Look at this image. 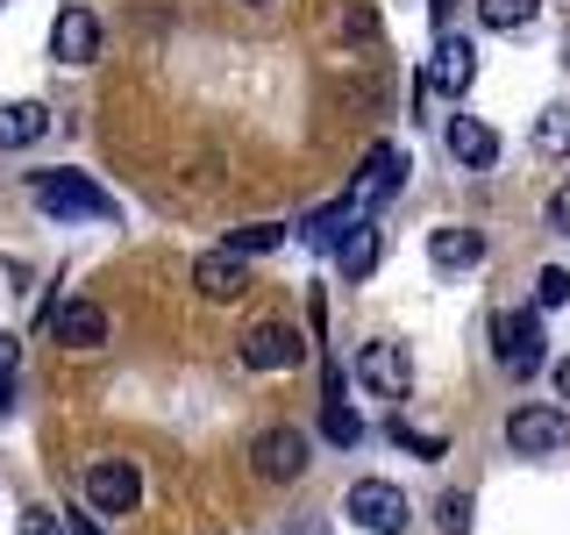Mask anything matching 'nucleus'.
Here are the masks:
<instances>
[{"label":"nucleus","instance_id":"nucleus-7","mask_svg":"<svg viewBox=\"0 0 570 535\" xmlns=\"http://www.w3.org/2000/svg\"><path fill=\"white\" fill-rule=\"evenodd\" d=\"M243 371H299V357H307V335L293 329V321H249L243 329Z\"/></svg>","mask_w":570,"mask_h":535},{"label":"nucleus","instance_id":"nucleus-21","mask_svg":"<svg viewBox=\"0 0 570 535\" xmlns=\"http://www.w3.org/2000/svg\"><path fill=\"white\" fill-rule=\"evenodd\" d=\"M534 14H542V0H478V22H485V29H499V36L528 29Z\"/></svg>","mask_w":570,"mask_h":535},{"label":"nucleus","instance_id":"nucleus-33","mask_svg":"<svg viewBox=\"0 0 570 535\" xmlns=\"http://www.w3.org/2000/svg\"><path fill=\"white\" fill-rule=\"evenodd\" d=\"M428 8H435V14H450V8H456V0H428Z\"/></svg>","mask_w":570,"mask_h":535},{"label":"nucleus","instance_id":"nucleus-4","mask_svg":"<svg viewBox=\"0 0 570 535\" xmlns=\"http://www.w3.org/2000/svg\"><path fill=\"white\" fill-rule=\"evenodd\" d=\"M307 450H314V442L299 436L293 421H278V428H257V442H249V471H257L264 486H293V478L314 464Z\"/></svg>","mask_w":570,"mask_h":535},{"label":"nucleus","instance_id":"nucleus-12","mask_svg":"<svg viewBox=\"0 0 570 535\" xmlns=\"http://www.w3.org/2000/svg\"><path fill=\"white\" fill-rule=\"evenodd\" d=\"M43 321H50V335H58L65 350H100L107 343V308L100 300H58Z\"/></svg>","mask_w":570,"mask_h":535},{"label":"nucleus","instance_id":"nucleus-10","mask_svg":"<svg viewBox=\"0 0 570 535\" xmlns=\"http://www.w3.org/2000/svg\"><path fill=\"white\" fill-rule=\"evenodd\" d=\"M50 58L58 65H94L100 58V14L94 8H58V22H50Z\"/></svg>","mask_w":570,"mask_h":535},{"label":"nucleus","instance_id":"nucleus-17","mask_svg":"<svg viewBox=\"0 0 570 535\" xmlns=\"http://www.w3.org/2000/svg\"><path fill=\"white\" fill-rule=\"evenodd\" d=\"M356 222H364V207H356V193H343L335 207H321V214H307V222H299V243H343Z\"/></svg>","mask_w":570,"mask_h":535},{"label":"nucleus","instance_id":"nucleus-25","mask_svg":"<svg viewBox=\"0 0 570 535\" xmlns=\"http://www.w3.org/2000/svg\"><path fill=\"white\" fill-rule=\"evenodd\" d=\"M570 300V272L563 264H542V272H534V308H563Z\"/></svg>","mask_w":570,"mask_h":535},{"label":"nucleus","instance_id":"nucleus-26","mask_svg":"<svg viewBox=\"0 0 570 535\" xmlns=\"http://www.w3.org/2000/svg\"><path fill=\"white\" fill-rule=\"evenodd\" d=\"M22 535H65V514H50V507H22Z\"/></svg>","mask_w":570,"mask_h":535},{"label":"nucleus","instance_id":"nucleus-3","mask_svg":"<svg viewBox=\"0 0 570 535\" xmlns=\"http://www.w3.org/2000/svg\"><path fill=\"white\" fill-rule=\"evenodd\" d=\"M343 514L364 535H400L406 522H414V507H406V493L392 486V478H356V486L343 493Z\"/></svg>","mask_w":570,"mask_h":535},{"label":"nucleus","instance_id":"nucleus-27","mask_svg":"<svg viewBox=\"0 0 570 535\" xmlns=\"http://www.w3.org/2000/svg\"><path fill=\"white\" fill-rule=\"evenodd\" d=\"M549 228L570 236V186H557V201H549Z\"/></svg>","mask_w":570,"mask_h":535},{"label":"nucleus","instance_id":"nucleus-31","mask_svg":"<svg viewBox=\"0 0 570 535\" xmlns=\"http://www.w3.org/2000/svg\"><path fill=\"white\" fill-rule=\"evenodd\" d=\"M0 379H14V335H0Z\"/></svg>","mask_w":570,"mask_h":535},{"label":"nucleus","instance_id":"nucleus-32","mask_svg":"<svg viewBox=\"0 0 570 535\" xmlns=\"http://www.w3.org/2000/svg\"><path fill=\"white\" fill-rule=\"evenodd\" d=\"M557 392H563V400H570V357H563V364H557Z\"/></svg>","mask_w":570,"mask_h":535},{"label":"nucleus","instance_id":"nucleus-13","mask_svg":"<svg viewBox=\"0 0 570 535\" xmlns=\"http://www.w3.org/2000/svg\"><path fill=\"white\" fill-rule=\"evenodd\" d=\"M428 264H435V272H478V264H485V236L463 228V222L428 228Z\"/></svg>","mask_w":570,"mask_h":535},{"label":"nucleus","instance_id":"nucleus-34","mask_svg":"<svg viewBox=\"0 0 570 535\" xmlns=\"http://www.w3.org/2000/svg\"><path fill=\"white\" fill-rule=\"evenodd\" d=\"M249 8H264V0H249Z\"/></svg>","mask_w":570,"mask_h":535},{"label":"nucleus","instance_id":"nucleus-8","mask_svg":"<svg viewBox=\"0 0 570 535\" xmlns=\"http://www.w3.org/2000/svg\"><path fill=\"white\" fill-rule=\"evenodd\" d=\"M356 386H364L371 400H406V392H414V357L400 343H364L356 350Z\"/></svg>","mask_w":570,"mask_h":535},{"label":"nucleus","instance_id":"nucleus-30","mask_svg":"<svg viewBox=\"0 0 570 535\" xmlns=\"http://www.w3.org/2000/svg\"><path fill=\"white\" fill-rule=\"evenodd\" d=\"M14 392H22V371H14V379H0V421L14 415Z\"/></svg>","mask_w":570,"mask_h":535},{"label":"nucleus","instance_id":"nucleus-28","mask_svg":"<svg viewBox=\"0 0 570 535\" xmlns=\"http://www.w3.org/2000/svg\"><path fill=\"white\" fill-rule=\"evenodd\" d=\"M343 22H350V36H379V14H371V8H364V0H356V8L343 14Z\"/></svg>","mask_w":570,"mask_h":535},{"label":"nucleus","instance_id":"nucleus-15","mask_svg":"<svg viewBox=\"0 0 570 535\" xmlns=\"http://www.w3.org/2000/svg\"><path fill=\"white\" fill-rule=\"evenodd\" d=\"M450 157L463 172H492L499 165V136L478 115H450Z\"/></svg>","mask_w":570,"mask_h":535},{"label":"nucleus","instance_id":"nucleus-23","mask_svg":"<svg viewBox=\"0 0 570 535\" xmlns=\"http://www.w3.org/2000/svg\"><path fill=\"white\" fill-rule=\"evenodd\" d=\"M285 243V222H249V228H236V236H228V250H236V257H264V250H278Z\"/></svg>","mask_w":570,"mask_h":535},{"label":"nucleus","instance_id":"nucleus-14","mask_svg":"<svg viewBox=\"0 0 570 535\" xmlns=\"http://www.w3.org/2000/svg\"><path fill=\"white\" fill-rule=\"evenodd\" d=\"M400 178H406V150L400 143H371V157H364V186H356V207H379L385 193H400Z\"/></svg>","mask_w":570,"mask_h":535},{"label":"nucleus","instance_id":"nucleus-11","mask_svg":"<svg viewBox=\"0 0 570 535\" xmlns=\"http://www.w3.org/2000/svg\"><path fill=\"white\" fill-rule=\"evenodd\" d=\"M193 285H200V300H214V308H222V300H243L249 293V264L228 243L200 250V257H193Z\"/></svg>","mask_w":570,"mask_h":535},{"label":"nucleus","instance_id":"nucleus-1","mask_svg":"<svg viewBox=\"0 0 570 535\" xmlns=\"http://www.w3.org/2000/svg\"><path fill=\"white\" fill-rule=\"evenodd\" d=\"M29 201L43 207L50 222H115V201H107L86 172H71V165L29 172Z\"/></svg>","mask_w":570,"mask_h":535},{"label":"nucleus","instance_id":"nucleus-22","mask_svg":"<svg viewBox=\"0 0 570 535\" xmlns=\"http://www.w3.org/2000/svg\"><path fill=\"white\" fill-rule=\"evenodd\" d=\"M471 522H478V499H471V493L450 486V493L435 499V528H442V535H471Z\"/></svg>","mask_w":570,"mask_h":535},{"label":"nucleus","instance_id":"nucleus-16","mask_svg":"<svg viewBox=\"0 0 570 535\" xmlns=\"http://www.w3.org/2000/svg\"><path fill=\"white\" fill-rule=\"evenodd\" d=\"M50 136V107L43 100H0V150H29Z\"/></svg>","mask_w":570,"mask_h":535},{"label":"nucleus","instance_id":"nucleus-24","mask_svg":"<svg viewBox=\"0 0 570 535\" xmlns=\"http://www.w3.org/2000/svg\"><path fill=\"white\" fill-rule=\"evenodd\" d=\"M392 442H400V450H414V457H442V450H450V442H442L435 436V428H414V421H392Z\"/></svg>","mask_w":570,"mask_h":535},{"label":"nucleus","instance_id":"nucleus-35","mask_svg":"<svg viewBox=\"0 0 570 535\" xmlns=\"http://www.w3.org/2000/svg\"><path fill=\"white\" fill-rule=\"evenodd\" d=\"M0 8H8V0H0Z\"/></svg>","mask_w":570,"mask_h":535},{"label":"nucleus","instance_id":"nucleus-9","mask_svg":"<svg viewBox=\"0 0 570 535\" xmlns=\"http://www.w3.org/2000/svg\"><path fill=\"white\" fill-rule=\"evenodd\" d=\"M471 79H478V43H471V36H442L421 86H428V94H442V100H463V94H471Z\"/></svg>","mask_w":570,"mask_h":535},{"label":"nucleus","instance_id":"nucleus-2","mask_svg":"<svg viewBox=\"0 0 570 535\" xmlns=\"http://www.w3.org/2000/svg\"><path fill=\"white\" fill-rule=\"evenodd\" d=\"M492 357H499V371H507V379H534V371L549 364V329H542V314H534V308L492 314Z\"/></svg>","mask_w":570,"mask_h":535},{"label":"nucleus","instance_id":"nucleus-19","mask_svg":"<svg viewBox=\"0 0 570 535\" xmlns=\"http://www.w3.org/2000/svg\"><path fill=\"white\" fill-rule=\"evenodd\" d=\"M534 150L542 157H570V100H549L534 115Z\"/></svg>","mask_w":570,"mask_h":535},{"label":"nucleus","instance_id":"nucleus-29","mask_svg":"<svg viewBox=\"0 0 570 535\" xmlns=\"http://www.w3.org/2000/svg\"><path fill=\"white\" fill-rule=\"evenodd\" d=\"M65 535H100V514H65Z\"/></svg>","mask_w":570,"mask_h":535},{"label":"nucleus","instance_id":"nucleus-18","mask_svg":"<svg viewBox=\"0 0 570 535\" xmlns=\"http://www.w3.org/2000/svg\"><path fill=\"white\" fill-rule=\"evenodd\" d=\"M335 264H343V279H371V272H379V228L356 222L350 236L335 243Z\"/></svg>","mask_w":570,"mask_h":535},{"label":"nucleus","instance_id":"nucleus-5","mask_svg":"<svg viewBox=\"0 0 570 535\" xmlns=\"http://www.w3.org/2000/svg\"><path fill=\"white\" fill-rule=\"evenodd\" d=\"M507 450H521V457H563L570 450V415H557V407H542V400H521L507 415Z\"/></svg>","mask_w":570,"mask_h":535},{"label":"nucleus","instance_id":"nucleus-6","mask_svg":"<svg viewBox=\"0 0 570 535\" xmlns=\"http://www.w3.org/2000/svg\"><path fill=\"white\" fill-rule=\"evenodd\" d=\"M86 507H94L100 522H115V514H136V507H142V471H136L129 457L86 464Z\"/></svg>","mask_w":570,"mask_h":535},{"label":"nucleus","instance_id":"nucleus-20","mask_svg":"<svg viewBox=\"0 0 570 535\" xmlns=\"http://www.w3.org/2000/svg\"><path fill=\"white\" fill-rule=\"evenodd\" d=\"M321 436H328L335 450H356V442H364V415H356L350 400H321Z\"/></svg>","mask_w":570,"mask_h":535}]
</instances>
